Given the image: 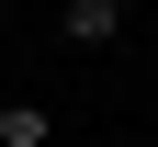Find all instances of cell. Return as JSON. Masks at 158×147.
Instances as JSON below:
<instances>
[{"label": "cell", "instance_id": "1", "mask_svg": "<svg viewBox=\"0 0 158 147\" xmlns=\"http://www.w3.org/2000/svg\"><path fill=\"white\" fill-rule=\"evenodd\" d=\"M56 34H68L79 57H102L113 34H124V0H56Z\"/></svg>", "mask_w": 158, "mask_h": 147}, {"label": "cell", "instance_id": "2", "mask_svg": "<svg viewBox=\"0 0 158 147\" xmlns=\"http://www.w3.org/2000/svg\"><path fill=\"white\" fill-rule=\"evenodd\" d=\"M0 147H56V113L45 102H0Z\"/></svg>", "mask_w": 158, "mask_h": 147}]
</instances>
